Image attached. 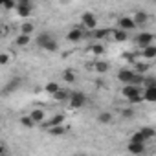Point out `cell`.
I'll return each instance as SVG.
<instances>
[{
    "mask_svg": "<svg viewBox=\"0 0 156 156\" xmlns=\"http://www.w3.org/2000/svg\"><path fill=\"white\" fill-rule=\"evenodd\" d=\"M85 103H87V96L83 92H72V96L68 99L70 108H81V107H85Z\"/></svg>",
    "mask_w": 156,
    "mask_h": 156,
    "instance_id": "cell-1",
    "label": "cell"
},
{
    "mask_svg": "<svg viewBox=\"0 0 156 156\" xmlns=\"http://www.w3.org/2000/svg\"><path fill=\"white\" fill-rule=\"evenodd\" d=\"M152 41H154V37H152V33H149V31H141V33H138L136 35V44L140 46V48H149V46H152Z\"/></svg>",
    "mask_w": 156,
    "mask_h": 156,
    "instance_id": "cell-2",
    "label": "cell"
},
{
    "mask_svg": "<svg viewBox=\"0 0 156 156\" xmlns=\"http://www.w3.org/2000/svg\"><path fill=\"white\" fill-rule=\"evenodd\" d=\"M17 15L22 17V19L31 15V4L28 2V0H19L17 2Z\"/></svg>",
    "mask_w": 156,
    "mask_h": 156,
    "instance_id": "cell-3",
    "label": "cell"
},
{
    "mask_svg": "<svg viewBox=\"0 0 156 156\" xmlns=\"http://www.w3.org/2000/svg\"><path fill=\"white\" fill-rule=\"evenodd\" d=\"M81 22H83V30H94V31H96L98 20H96L94 13H83V17H81Z\"/></svg>",
    "mask_w": 156,
    "mask_h": 156,
    "instance_id": "cell-4",
    "label": "cell"
},
{
    "mask_svg": "<svg viewBox=\"0 0 156 156\" xmlns=\"http://www.w3.org/2000/svg\"><path fill=\"white\" fill-rule=\"evenodd\" d=\"M118 26H119V30H123V31H129V30H136V28H138L132 17H119Z\"/></svg>",
    "mask_w": 156,
    "mask_h": 156,
    "instance_id": "cell-5",
    "label": "cell"
},
{
    "mask_svg": "<svg viewBox=\"0 0 156 156\" xmlns=\"http://www.w3.org/2000/svg\"><path fill=\"white\" fill-rule=\"evenodd\" d=\"M129 101H132V99H136V98H140L141 94H140V87H132V85H125V88H123V92H121Z\"/></svg>",
    "mask_w": 156,
    "mask_h": 156,
    "instance_id": "cell-6",
    "label": "cell"
},
{
    "mask_svg": "<svg viewBox=\"0 0 156 156\" xmlns=\"http://www.w3.org/2000/svg\"><path fill=\"white\" fill-rule=\"evenodd\" d=\"M83 35H85L83 28H72V30L68 31L66 39H68L70 42H77V41H81V39H83Z\"/></svg>",
    "mask_w": 156,
    "mask_h": 156,
    "instance_id": "cell-7",
    "label": "cell"
},
{
    "mask_svg": "<svg viewBox=\"0 0 156 156\" xmlns=\"http://www.w3.org/2000/svg\"><path fill=\"white\" fill-rule=\"evenodd\" d=\"M143 101H147V103H156V87H145Z\"/></svg>",
    "mask_w": 156,
    "mask_h": 156,
    "instance_id": "cell-8",
    "label": "cell"
},
{
    "mask_svg": "<svg viewBox=\"0 0 156 156\" xmlns=\"http://www.w3.org/2000/svg\"><path fill=\"white\" fill-rule=\"evenodd\" d=\"M127 149H129L130 154H138V156H140V154L145 152V143H134V141H129V147H127Z\"/></svg>",
    "mask_w": 156,
    "mask_h": 156,
    "instance_id": "cell-9",
    "label": "cell"
},
{
    "mask_svg": "<svg viewBox=\"0 0 156 156\" xmlns=\"http://www.w3.org/2000/svg\"><path fill=\"white\" fill-rule=\"evenodd\" d=\"M30 118H31L35 123H42V121H44V118H46V114H44V110H42V108H35V110H31V112H30Z\"/></svg>",
    "mask_w": 156,
    "mask_h": 156,
    "instance_id": "cell-10",
    "label": "cell"
},
{
    "mask_svg": "<svg viewBox=\"0 0 156 156\" xmlns=\"http://www.w3.org/2000/svg\"><path fill=\"white\" fill-rule=\"evenodd\" d=\"M132 19H134V22H136V26H141V24H145V22L149 20V15H147L145 11H136V13L132 15Z\"/></svg>",
    "mask_w": 156,
    "mask_h": 156,
    "instance_id": "cell-11",
    "label": "cell"
},
{
    "mask_svg": "<svg viewBox=\"0 0 156 156\" xmlns=\"http://www.w3.org/2000/svg\"><path fill=\"white\" fill-rule=\"evenodd\" d=\"M64 123V116L62 114H55V116H51V119L50 121H46V127L50 129V127H59V125H62Z\"/></svg>",
    "mask_w": 156,
    "mask_h": 156,
    "instance_id": "cell-12",
    "label": "cell"
},
{
    "mask_svg": "<svg viewBox=\"0 0 156 156\" xmlns=\"http://www.w3.org/2000/svg\"><path fill=\"white\" fill-rule=\"evenodd\" d=\"M88 51H90L94 57H101V55L105 53V46H103V44H92V46L88 48Z\"/></svg>",
    "mask_w": 156,
    "mask_h": 156,
    "instance_id": "cell-13",
    "label": "cell"
},
{
    "mask_svg": "<svg viewBox=\"0 0 156 156\" xmlns=\"http://www.w3.org/2000/svg\"><path fill=\"white\" fill-rule=\"evenodd\" d=\"M33 30H35V26H33V22H24L22 26H20V35H31L33 33Z\"/></svg>",
    "mask_w": 156,
    "mask_h": 156,
    "instance_id": "cell-14",
    "label": "cell"
},
{
    "mask_svg": "<svg viewBox=\"0 0 156 156\" xmlns=\"http://www.w3.org/2000/svg\"><path fill=\"white\" fill-rule=\"evenodd\" d=\"M51 39H53V37H51L50 33H41V35L37 37V44H39L41 48H44V46H46V44H48Z\"/></svg>",
    "mask_w": 156,
    "mask_h": 156,
    "instance_id": "cell-15",
    "label": "cell"
},
{
    "mask_svg": "<svg viewBox=\"0 0 156 156\" xmlns=\"http://www.w3.org/2000/svg\"><path fill=\"white\" fill-rule=\"evenodd\" d=\"M94 68H96V72L98 73H107L108 72V62H105V61H96V64H94Z\"/></svg>",
    "mask_w": 156,
    "mask_h": 156,
    "instance_id": "cell-16",
    "label": "cell"
},
{
    "mask_svg": "<svg viewBox=\"0 0 156 156\" xmlns=\"http://www.w3.org/2000/svg\"><path fill=\"white\" fill-rule=\"evenodd\" d=\"M141 57L143 59H156V46H149L141 51Z\"/></svg>",
    "mask_w": 156,
    "mask_h": 156,
    "instance_id": "cell-17",
    "label": "cell"
},
{
    "mask_svg": "<svg viewBox=\"0 0 156 156\" xmlns=\"http://www.w3.org/2000/svg\"><path fill=\"white\" fill-rule=\"evenodd\" d=\"M92 35H94L98 41H103V39H107V37L110 35V30H108V28H103V30H96Z\"/></svg>",
    "mask_w": 156,
    "mask_h": 156,
    "instance_id": "cell-18",
    "label": "cell"
},
{
    "mask_svg": "<svg viewBox=\"0 0 156 156\" xmlns=\"http://www.w3.org/2000/svg\"><path fill=\"white\" fill-rule=\"evenodd\" d=\"M114 39H116V42H125L129 39V35L123 30H114Z\"/></svg>",
    "mask_w": 156,
    "mask_h": 156,
    "instance_id": "cell-19",
    "label": "cell"
},
{
    "mask_svg": "<svg viewBox=\"0 0 156 156\" xmlns=\"http://www.w3.org/2000/svg\"><path fill=\"white\" fill-rule=\"evenodd\" d=\"M64 132H66V127H64V125L50 127V129H48V134H51V136H61V134H64Z\"/></svg>",
    "mask_w": 156,
    "mask_h": 156,
    "instance_id": "cell-20",
    "label": "cell"
},
{
    "mask_svg": "<svg viewBox=\"0 0 156 156\" xmlns=\"http://www.w3.org/2000/svg\"><path fill=\"white\" fill-rule=\"evenodd\" d=\"M62 79H64L66 83H75V72H73V70H64Z\"/></svg>",
    "mask_w": 156,
    "mask_h": 156,
    "instance_id": "cell-21",
    "label": "cell"
},
{
    "mask_svg": "<svg viewBox=\"0 0 156 156\" xmlns=\"http://www.w3.org/2000/svg\"><path fill=\"white\" fill-rule=\"evenodd\" d=\"M15 44L20 46V48H24V46L30 44V37H28V35H19V37L15 39Z\"/></svg>",
    "mask_w": 156,
    "mask_h": 156,
    "instance_id": "cell-22",
    "label": "cell"
},
{
    "mask_svg": "<svg viewBox=\"0 0 156 156\" xmlns=\"http://www.w3.org/2000/svg\"><path fill=\"white\" fill-rule=\"evenodd\" d=\"M149 68H151V64H149V62H136V70H134V72L141 75V73L149 72Z\"/></svg>",
    "mask_w": 156,
    "mask_h": 156,
    "instance_id": "cell-23",
    "label": "cell"
},
{
    "mask_svg": "<svg viewBox=\"0 0 156 156\" xmlns=\"http://www.w3.org/2000/svg\"><path fill=\"white\" fill-rule=\"evenodd\" d=\"M70 96H72V94H68L66 90H62V88H61V90L53 96V99H55V101H66V99H70Z\"/></svg>",
    "mask_w": 156,
    "mask_h": 156,
    "instance_id": "cell-24",
    "label": "cell"
},
{
    "mask_svg": "<svg viewBox=\"0 0 156 156\" xmlns=\"http://www.w3.org/2000/svg\"><path fill=\"white\" fill-rule=\"evenodd\" d=\"M44 90H46L48 94H51V96H55V94H57V92H59L61 88H59V85H57V83H48V85L44 87Z\"/></svg>",
    "mask_w": 156,
    "mask_h": 156,
    "instance_id": "cell-25",
    "label": "cell"
},
{
    "mask_svg": "<svg viewBox=\"0 0 156 156\" xmlns=\"http://www.w3.org/2000/svg\"><path fill=\"white\" fill-rule=\"evenodd\" d=\"M140 132L145 136V140H149V138H154V136H156V130H154L152 127H143Z\"/></svg>",
    "mask_w": 156,
    "mask_h": 156,
    "instance_id": "cell-26",
    "label": "cell"
},
{
    "mask_svg": "<svg viewBox=\"0 0 156 156\" xmlns=\"http://www.w3.org/2000/svg\"><path fill=\"white\" fill-rule=\"evenodd\" d=\"M98 119H99V123H110L112 121V114L110 112H101L98 116Z\"/></svg>",
    "mask_w": 156,
    "mask_h": 156,
    "instance_id": "cell-27",
    "label": "cell"
},
{
    "mask_svg": "<svg viewBox=\"0 0 156 156\" xmlns=\"http://www.w3.org/2000/svg\"><path fill=\"white\" fill-rule=\"evenodd\" d=\"M130 141H134V143H147V140H145V136H143L141 132H136V134H132Z\"/></svg>",
    "mask_w": 156,
    "mask_h": 156,
    "instance_id": "cell-28",
    "label": "cell"
},
{
    "mask_svg": "<svg viewBox=\"0 0 156 156\" xmlns=\"http://www.w3.org/2000/svg\"><path fill=\"white\" fill-rule=\"evenodd\" d=\"M20 123H22L24 127H33V125H35V121H33L30 116H24V118H20Z\"/></svg>",
    "mask_w": 156,
    "mask_h": 156,
    "instance_id": "cell-29",
    "label": "cell"
},
{
    "mask_svg": "<svg viewBox=\"0 0 156 156\" xmlns=\"http://www.w3.org/2000/svg\"><path fill=\"white\" fill-rule=\"evenodd\" d=\"M121 116H123L125 119H130V118H134V110H132V108H125V110L121 112Z\"/></svg>",
    "mask_w": 156,
    "mask_h": 156,
    "instance_id": "cell-30",
    "label": "cell"
},
{
    "mask_svg": "<svg viewBox=\"0 0 156 156\" xmlns=\"http://www.w3.org/2000/svg\"><path fill=\"white\" fill-rule=\"evenodd\" d=\"M9 61V55L8 53H2V55H0V62H2V64H6Z\"/></svg>",
    "mask_w": 156,
    "mask_h": 156,
    "instance_id": "cell-31",
    "label": "cell"
},
{
    "mask_svg": "<svg viewBox=\"0 0 156 156\" xmlns=\"http://www.w3.org/2000/svg\"><path fill=\"white\" fill-rule=\"evenodd\" d=\"M79 156H85V154H79Z\"/></svg>",
    "mask_w": 156,
    "mask_h": 156,
    "instance_id": "cell-32",
    "label": "cell"
}]
</instances>
